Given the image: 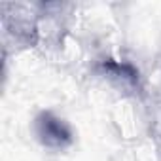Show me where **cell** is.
Listing matches in <instances>:
<instances>
[]
</instances>
